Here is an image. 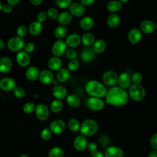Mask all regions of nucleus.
Wrapping results in <instances>:
<instances>
[{"label":"nucleus","mask_w":157,"mask_h":157,"mask_svg":"<svg viewBox=\"0 0 157 157\" xmlns=\"http://www.w3.org/2000/svg\"><path fill=\"white\" fill-rule=\"evenodd\" d=\"M105 103L116 107H122L126 105L129 97L128 92L120 86H112L107 91L105 96Z\"/></svg>","instance_id":"obj_1"},{"label":"nucleus","mask_w":157,"mask_h":157,"mask_svg":"<svg viewBox=\"0 0 157 157\" xmlns=\"http://www.w3.org/2000/svg\"><path fill=\"white\" fill-rule=\"evenodd\" d=\"M86 92L92 97L102 98L105 97L107 93L105 86L100 82L96 80L88 81L85 86Z\"/></svg>","instance_id":"obj_2"},{"label":"nucleus","mask_w":157,"mask_h":157,"mask_svg":"<svg viewBox=\"0 0 157 157\" xmlns=\"http://www.w3.org/2000/svg\"><path fill=\"white\" fill-rule=\"evenodd\" d=\"M98 130V124L93 119H86L80 124V131L82 135L86 137L94 136Z\"/></svg>","instance_id":"obj_3"},{"label":"nucleus","mask_w":157,"mask_h":157,"mask_svg":"<svg viewBox=\"0 0 157 157\" xmlns=\"http://www.w3.org/2000/svg\"><path fill=\"white\" fill-rule=\"evenodd\" d=\"M128 95L132 100L139 102L142 101L146 95L145 88L140 84H132L128 88Z\"/></svg>","instance_id":"obj_4"},{"label":"nucleus","mask_w":157,"mask_h":157,"mask_svg":"<svg viewBox=\"0 0 157 157\" xmlns=\"http://www.w3.org/2000/svg\"><path fill=\"white\" fill-rule=\"evenodd\" d=\"M25 44V43L23 38L15 36L10 37L8 40L7 42V47L11 52L18 53V52L22 50Z\"/></svg>","instance_id":"obj_5"},{"label":"nucleus","mask_w":157,"mask_h":157,"mask_svg":"<svg viewBox=\"0 0 157 157\" xmlns=\"http://www.w3.org/2000/svg\"><path fill=\"white\" fill-rule=\"evenodd\" d=\"M105 101L101 98L90 96L86 101V105L87 107L94 111H99L102 110L105 105Z\"/></svg>","instance_id":"obj_6"},{"label":"nucleus","mask_w":157,"mask_h":157,"mask_svg":"<svg viewBox=\"0 0 157 157\" xmlns=\"http://www.w3.org/2000/svg\"><path fill=\"white\" fill-rule=\"evenodd\" d=\"M67 45L64 40L62 39H58L52 45V53L54 56L59 57L64 55L67 50Z\"/></svg>","instance_id":"obj_7"},{"label":"nucleus","mask_w":157,"mask_h":157,"mask_svg":"<svg viewBox=\"0 0 157 157\" xmlns=\"http://www.w3.org/2000/svg\"><path fill=\"white\" fill-rule=\"evenodd\" d=\"M118 75L112 70H108L104 72L102 75V81L104 83L109 86H114L118 82Z\"/></svg>","instance_id":"obj_8"},{"label":"nucleus","mask_w":157,"mask_h":157,"mask_svg":"<svg viewBox=\"0 0 157 157\" xmlns=\"http://www.w3.org/2000/svg\"><path fill=\"white\" fill-rule=\"evenodd\" d=\"M66 127V123L61 119H56L52 121L50 125L49 129L51 132L55 134H62Z\"/></svg>","instance_id":"obj_9"},{"label":"nucleus","mask_w":157,"mask_h":157,"mask_svg":"<svg viewBox=\"0 0 157 157\" xmlns=\"http://www.w3.org/2000/svg\"><path fill=\"white\" fill-rule=\"evenodd\" d=\"M34 112L37 119L40 121H45L49 117L48 107L44 104H37L35 107Z\"/></svg>","instance_id":"obj_10"},{"label":"nucleus","mask_w":157,"mask_h":157,"mask_svg":"<svg viewBox=\"0 0 157 157\" xmlns=\"http://www.w3.org/2000/svg\"><path fill=\"white\" fill-rule=\"evenodd\" d=\"M15 59L17 64L23 67H28L31 63L29 54L25 52L24 50H21L17 53Z\"/></svg>","instance_id":"obj_11"},{"label":"nucleus","mask_w":157,"mask_h":157,"mask_svg":"<svg viewBox=\"0 0 157 157\" xmlns=\"http://www.w3.org/2000/svg\"><path fill=\"white\" fill-rule=\"evenodd\" d=\"M142 38V33L139 28H132L128 33V41L132 44H139Z\"/></svg>","instance_id":"obj_12"},{"label":"nucleus","mask_w":157,"mask_h":157,"mask_svg":"<svg viewBox=\"0 0 157 157\" xmlns=\"http://www.w3.org/2000/svg\"><path fill=\"white\" fill-rule=\"evenodd\" d=\"M16 87L15 80L11 77H4L0 80V89L4 91H13Z\"/></svg>","instance_id":"obj_13"},{"label":"nucleus","mask_w":157,"mask_h":157,"mask_svg":"<svg viewBox=\"0 0 157 157\" xmlns=\"http://www.w3.org/2000/svg\"><path fill=\"white\" fill-rule=\"evenodd\" d=\"M117 83L118 84V86L123 89L126 90L129 88L132 85L131 75L126 72H122L118 75Z\"/></svg>","instance_id":"obj_14"},{"label":"nucleus","mask_w":157,"mask_h":157,"mask_svg":"<svg viewBox=\"0 0 157 157\" xmlns=\"http://www.w3.org/2000/svg\"><path fill=\"white\" fill-rule=\"evenodd\" d=\"M69 12L74 17H80L85 12V7L80 2H73L69 7Z\"/></svg>","instance_id":"obj_15"},{"label":"nucleus","mask_w":157,"mask_h":157,"mask_svg":"<svg viewBox=\"0 0 157 157\" xmlns=\"http://www.w3.org/2000/svg\"><path fill=\"white\" fill-rule=\"evenodd\" d=\"M39 79L44 85H50L54 81V76L51 71L49 69H44L39 73Z\"/></svg>","instance_id":"obj_16"},{"label":"nucleus","mask_w":157,"mask_h":157,"mask_svg":"<svg viewBox=\"0 0 157 157\" xmlns=\"http://www.w3.org/2000/svg\"><path fill=\"white\" fill-rule=\"evenodd\" d=\"M88 143V140L86 137L83 135H79L74 139L73 145L76 150L78 151H83L86 149Z\"/></svg>","instance_id":"obj_17"},{"label":"nucleus","mask_w":157,"mask_h":157,"mask_svg":"<svg viewBox=\"0 0 157 157\" xmlns=\"http://www.w3.org/2000/svg\"><path fill=\"white\" fill-rule=\"evenodd\" d=\"M104 157H123V150L117 146L107 147L104 153Z\"/></svg>","instance_id":"obj_18"},{"label":"nucleus","mask_w":157,"mask_h":157,"mask_svg":"<svg viewBox=\"0 0 157 157\" xmlns=\"http://www.w3.org/2000/svg\"><path fill=\"white\" fill-rule=\"evenodd\" d=\"M52 93L53 96L56 99L59 100H62L66 98L67 96V90L63 85H55L52 90Z\"/></svg>","instance_id":"obj_19"},{"label":"nucleus","mask_w":157,"mask_h":157,"mask_svg":"<svg viewBox=\"0 0 157 157\" xmlns=\"http://www.w3.org/2000/svg\"><path fill=\"white\" fill-rule=\"evenodd\" d=\"M65 42L67 47L74 48L81 44V36L78 34L72 33L66 37Z\"/></svg>","instance_id":"obj_20"},{"label":"nucleus","mask_w":157,"mask_h":157,"mask_svg":"<svg viewBox=\"0 0 157 157\" xmlns=\"http://www.w3.org/2000/svg\"><path fill=\"white\" fill-rule=\"evenodd\" d=\"M139 29L142 33L146 34H150L155 32V23L149 20H143L139 25Z\"/></svg>","instance_id":"obj_21"},{"label":"nucleus","mask_w":157,"mask_h":157,"mask_svg":"<svg viewBox=\"0 0 157 157\" xmlns=\"http://www.w3.org/2000/svg\"><path fill=\"white\" fill-rule=\"evenodd\" d=\"M82 60L85 63H89L92 61L96 57V53L93 50L92 48L86 47L84 48L80 54Z\"/></svg>","instance_id":"obj_22"},{"label":"nucleus","mask_w":157,"mask_h":157,"mask_svg":"<svg viewBox=\"0 0 157 157\" xmlns=\"http://www.w3.org/2000/svg\"><path fill=\"white\" fill-rule=\"evenodd\" d=\"M63 62L59 57L52 56L47 62V66L51 71H58L62 67Z\"/></svg>","instance_id":"obj_23"},{"label":"nucleus","mask_w":157,"mask_h":157,"mask_svg":"<svg viewBox=\"0 0 157 157\" xmlns=\"http://www.w3.org/2000/svg\"><path fill=\"white\" fill-rule=\"evenodd\" d=\"M12 68V62L10 58L3 56L0 58V72L3 74L9 73Z\"/></svg>","instance_id":"obj_24"},{"label":"nucleus","mask_w":157,"mask_h":157,"mask_svg":"<svg viewBox=\"0 0 157 157\" xmlns=\"http://www.w3.org/2000/svg\"><path fill=\"white\" fill-rule=\"evenodd\" d=\"M73 17L69 11H63L58 14L57 18L58 23L62 26H66L72 21Z\"/></svg>","instance_id":"obj_25"},{"label":"nucleus","mask_w":157,"mask_h":157,"mask_svg":"<svg viewBox=\"0 0 157 157\" xmlns=\"http://www.w3.org/2000/svg\"><path fill=\"white\" fill-rule=\"evenodd\" d=\"M39 70L37 67L34 66H31L28 67L26 70L25 76L27 80H28L29 81L34 82L39 78Z\"/></svg>","instance_id":"obj_26"},{"label":"nucleus","mask_w":157,"mask_h":157,"mask_svg":"<svg viewBox=\"0 0 157 157\" xmlns=\"http://www.w3.org/2000/svg\"><path fill=\"white\" fill-rule=\"evenodd\" d=\"M106 22L109 28H116L120 25L121 17L116 13H112L107 17Z\"/></svg>","instance_id":"obj_27"},{"label":"nucleus","mask_w":157,"mask_h":157,"mask_svg":"<svg viewBox=\"0 0 157 157\" xmlns=\"http://www.w3.org/2000/svg\"><path fill=\"white\" fill-rule=\"evenodd\" d=\"M28 29V32L32 36H38L42 33L43 30L42 23L39 22L37 20L33 21L29 24Z\"/></svg>","instance_id":"obj_28"},{"label":"nucleus","mask_w":157,"mask_h":157,"mask_svg":"<svg viewBox=\"0 0 157 157\" xmlns=\"http://www.w3.org/2000/svg\"><path fill=\"white\" fill-rule=\"evenodd\" d=\"M71 72L67 68L61 67L58 71H56V77L58 82L64 83L66 82L70 78Z\"/></svg>","instance_id":"obj_29"},{"label":"nucleus","mask_w":157,"mask_h":157,"mask_svg":"<svg viewBox=\"0 0 157 157\" xmlns=\"http://www.w3.org/2000/svg\"><path fill=\"white\" fill-rule=\"evenodd\" d=\"M94 25V19L90 16H85L81 18L79 22L80 27L83 30L91 29Z\"/></svg>","instance_id":"obj_30"},{"label":"nucleus","mask_w":157,"mask_h":157,"mask_svg":"<svg viewBox=\"0 0 157 157\" xmlns=\"http://www.w3.org/2000/svg\"><path fill=\"white\" fill-rule=\"evenodd\" d=\"M91 48L96 54H101L106 50L107 43L103 39H98L95 40Z\"/></svg>","instance_id":"obj_31"},{"label":"nucleus","mask_w":157,"mask_h":157,"mask_svg":"<svg viewBox=\"0 0 157 157\" xmlns=\"http://www.w3.org/2000/svg\"><path fill=\"white\" fill-rule=\"evenodd\" d=\"M123 7V4L119 2L118 0H111L109 1L107 5V10L111 13H116L120 11Z\"/></svg>","instance_id":"obj_32"},{"label":"nucleus","mask_w":157,"mask_h":157,"mask_svg":"<svg viewBox=\"0 0 157 157\" xmlns=\"http://www.w3.org/2000/svg\"><path fill=\"white\" fill-rule=\"evenodd\" d=\"M95 40V36L91 33H85L81 36V43L85 47L92 46Z\"/></svg>","instance_id":"obj_33"},{"label":"nucleus","mask_w":157,"mask_h":157,"mask_svg":"<svg viewBox=\"0 0 157 157\" xmlns=\"http://www.w3.org/2000/svg\"><path fill=\"white\" fill-rule=\"evenodd\" d=\"M66 101L67 104L72 108H77L80 105V99L79 97L75 94H71L67 96Z\"/></svg>","instance_id":"obj_34"},{"label":"nucleus","mask_w":157,"mask_h":157,"mask_svg":"<svg viewBox=\"0 0 157 157\" xmlns=\"http://www.w3.org/2000/svg\"><path fill=\"white\" fill-rule=\"evenodd\" d=\"M53 33L56 38L58 39H63L67 36V29L65 26L59 25L55 28Z\"/></svg>","instance_id":"obj_35"},{"label":"nucleus","mask_w":157,"mask_h":157,"mask_svg":"<svg viewBox=\"0 0 157 157\" xmlns=\"http://www.w3.org/2000/svg\"><path fill=\"white\" fill-rule=\"evenodd\" d=\"M63 108V103L61 100L54 99L52 101L50 105V109L54 113H58L62 110Z\"/></svg>","instance_id":"obj_36"},{"label":"nucleus","mask_w":157,"mask_h":157,"mask_svg":"<svg viewBox=\"0 0 157 157\" xmlns=\"http://www.w3.org/2000/svg\"><path fill=\"white\" fill-rule=\"evenodd\" d=\"M67 126L69 129L72 132H77L80 130V123L76 118H71L67 123Z\"/></svg>","instance_id":"obj_37"},{"label":"nucleus","mask_w":157,"mask_h":157,"mask_svg":"<svg viewBox=\"0 0 157 157\" xmlns=\"http://www.w3.org/2000/svg\"><path fill=\"white\" fill-rule=\"evenodd\" d=\"M64 152L60 147H54L52 148L48 153V157H63Z\"/></svg>","instance_id":"obj_38"},{"label":"nucleus","mask_w":157,"mask_h":157,"mask_svg":"<svg viewBox=\"0 0 157 157\" xmlns=\"http://www.w3.org/2000/svg\"><path fill=\"white\" fill-rule=\"evenodd\" d=\"M35 107H36V105L34 104V103L31 102H26L23 105L22 109L25 113L31 114L34 112Z\"/></svg>","instance_id":"obj_39"},{"label":"nucleus","mask_w":157,"mask_h":157,"mask_svg":"<svg viewBox=\"0 0 157 157\" xmlns=\"http://www.w3.org/2000/svg\"><path fill=\"white\" fill-rule=\"evenodd\" d=\"M80 67V63L75 59L70 60L67 64V69L70 72H75Z\"/></svg>","instance_id":"obj_40"},{"label":"nucleus","mask_w":157,"mask_h":157,"mask_svg":"<svg viewBox=\"0 0 157 157\" xmlns=\"http://www.w3.org/2000/svg\"><path fill=\"white\" fill-rule=\"evenodd\" d=\"M14 96L18 99H21L25 96V89L20 86H16L15 89L13 90Z\"/></svg>","instance_id":"obj_41"},{"label":"nucleus","mask_w":157,"mask_h":157,"mask_svg":"<svg viewBox=\"0 0 157 157\" xmlns=\"http://www.w3.org/2000/svg\"><path fill=\"white\" fill-rule=\"evenodd\" d=\"M64 55H65L66 58L70 59V60L75 59L77 57V52L73 48H67Z\"/></svg>","instance_id":"obj_42"},{"label":"nucleus","mask_w":157,"mask_h":157,"mask_svg":"<svg viewBox=\"0 0 157 157\" xmlns=\"http://www.w3.org/2000/svg\"><path fill=\"white\" fill-rule=\"evenodd\" d=\"M28 33V29L25 25H20L17 29V36L24 38Z\"/></svg>","instance_id":"obj_43"},{"label":"nucleus","mask_w":157,"mask_h":157,"mask_svg":"<svg viewBox=\"0 0 157 157\" xmlns=\"http://www.w3.org/2000/svg\"><path fill=\"white\" fill-rule=\"evenodd\" d=\"M131 81L133 84H140L143 80L142 75L139 72H134L131 75Z\"/></svg>","instance_id":"obj_44"},{"label":"nucleus","mask_w":157,"mask_h":157,"mask_svg":"<svg viewBox=\"0 0 157 157\" xmlns=\"http://www.w3.org/2000/svg\"><path fill=\"white\" fill-rule=\"evenodd\" d=\"M52 135V132L50 130L49 128H45L40 132V137L44 140H48L51 139Z\"/></svg>","instance_id":"obj_45"},{"label":"nucleus","mask_w":157,"mask_h":157,"mask_svg":"<svg viewBox=\"0 0 157 157\" xmlns=\"http://www.w3.org/2000/svg\"><path fill=\"white\" fill-rule=\"evenodd\" d=\"M47 17L52 20H56L58 16V10L54 7H50L46 12Z\"/></svg>","instance_id":"obj_46"},{"label":"nucleus","mask_w":157,"mask_h":157,"mask_svg":"<svg viewBox=\"0 0 157 157\" xmlns=\"http://www.w3.org/2000/svg\"><path fill=\"white\" fill-rule=\"evenodd\" d=\"M55 4L61 9H66L72 4V0H56Z\"/></svg>","instance_id":"obj_47"},{"label":"nucleus","mask_w":157,"mask_h":157,"mask_svg":"<svg viewBox=\"0 0 157 157\" xmlns=\"http://www.w3.org/2000/svg\"><path fill=\"white\" fill-rule=\"evenodd\" d=\"M35 50V45L33 42H28L27 43L25 44L24 47H23V50L28 53V54H30L34 52Z\"/></svg>","instance_id":"obj_48"},{"label":"nucleus","mask_w":157,"mask_h":157,"mask_svg":"<svg viewBox=\"0 0 157 157\" xmlns=\"http://www.w3.org/2000/svg\"><path fill=\"white\" fill-rule=\"evenodd\" d=\"M86 150H88V151L90 153L93 154L98 151V145L94 142H89V143H88V145L86 147Z\"/></svg>","instance_id":"obj_49"},{"label":"nucleus","mask_w":157,"mask_h":157,"mask_svg":"<svg viewBox=\"0 0 157 157\" xmlns=\"http://www.w3.org/2000/svg\"><path fill=\"white\" fill-rule=\"evenodd\" d=\"M47 15L46 12L41 11L40 12H39L37 15V21H38L39 22L43 23H44L47 19Z\"/></svg>","instance_id":"obj_50"},{"label":"nucleus","mask_w":157,"mask_h":157,"mask_svg":"<svg viewBox=\"0 0 157 157\" xmlns=\"http://www.w3.org/2000/svg\"><path fill=\"white\" fill-rule=\"evenodd\" d=\"M150 143L151 148L153 150H157V133H155L151 136Z\"/></svg>","instance_id":"obj_51"},{"label":"nucleus","mask_w":157,"mask_h":157,"mask_svg":"<svg viewBox=\"0 0 157 157\" xmlns=\"http://www.w3.org/2000/svg\"><path fill=\"white\" fill-rule=\"evenodd\" d=\"M1 11L5 13H10L13 11V6L7 3L3 4Z\"/></svg>","instance_id":"obj_52"},{"label":"nucleus","mask_w":157,"mask_h":157,"mask_svg":"<svg viewBox=\"0 0 157 157\" xmlns=\"http://www.w3.org/2000/svg\"><path fill=\"white\" fill-rule=\"evenodd\" d=\"M96 0H79V2L83 6H90L93 5Z\"/></svg>","instance_id":"obj_53"},{"label":"nucleus","mask_w":157,"mask_h":157,"mask_svg":"<svg viewBox=\"0 0 157 157\" xmlns=\"http://www.w3.org/2000/svg\"><path fill=\"white\" fill-rule=\"evenodd\" d=\"M91 156L90 157H104V153H102V151H97L95 153L91 154Z\"/></svg>","instance_id":"obj_54"},{"label":"nucleus","mask_w":157,"mask_h":157,"mask_svg":"<svg viewBox=\"0 0 157 157\" xmlns=\"http://www.w3.org/2000/svg\"><path fill=\"white\" fill-rule=\"evenodd\" d=\"M20 0H7V4L11 5L12 6H14L17 5L20 2Z\"/></svg>","instance_id":"obj_55"},{"label":"nucleus","mask_w":157,"mask_h":157,"mask_svg":"<svg viewBox=\"0 0 157 157\" xmlns=\"http://www.w3.org/2000/svg\"><path fill=\"white\" fill-rule=\"evenodd\" d=\"M43 0H29L30 2L34 6H39L42 2Z\"/></svg>","instance_id":"obj_56"},{"label":"nucleus","mask_w":157,"mask_h":157,"mask_svg":"<svg viewBox=\"0 0 157 157\" xmlns=\"http://www.w3.org/2000/svg\"><path fill=\"white\" fill-rule=\"evenodd\" d=\"M148 157H157V150H153L151 151L148 155Z\"/></svg>","instance_id":"obj_57"},{"label":"nucleus","mask_w":157,"mask_h":157,"mask_svg":"<svg viewBox=\"0 0 157 157\" xmlns=\"http://www.w3.org/2000/svg\"><path fill=\"white\" fill-rule=\"evenodd\" d=\"M5 47H6L5 42L2 39H0V50L4 49L5 48Z\"/></svg>","instance_id":"obj_58"},{"label":"nucleus","mask_w":157,"mask_h":157,"mask_svg":"<svg viewBox=\"0 0 157 157\" xmlns=\"http://www.w3.org/2000/svg\"><path fill=\"white\" fill-rule=\"evenodd\" d=\"M118 1H119V2H120L122 4H123L127 3L129 0H118Z\"/></svg>","instance_id":"obj_59"},{"label":"nucleus","mask_w":157,"mask_h":157,"mask_svg":"<svg viewBox=\"0 0 157 157\" xmlns=\"http://www.w3.org/2000/svg\"><path fill=\"white\" fill-rule=\"evenodd\" d=\"M20 157H29V156L26 154H22L20 156Z\"/></svg>","instance_id":"obj_60"},{"label":"nucleus","mask_w":157,"mask_h":157,"mask_svg":"<svg viewBox=\"0 0 157 157\" xmlns=\"http://www.w3.org/2000/svg\"><path fill=\"white\" fill-rule=\"evenodd\" d=\"M2 2H1V1L0 0V11H1L2 10Z\"/></svg>","instance_id":"obj_61"},{"label":"nucleus","mask_w":157,"mask_h":157,"mask_svg":"<svg viewBox=\"0 0 157 157\" xmlns=\"http://www.w3.org/2000/svg\"><path fill=\"white\" fill-rule=\"evenodd\" d=\"M155 29H157V21L155 23Z\"/></svg>","instance_id":"obj_62"},{"label":"nucleus","mask_w":157,"mask_h":157,"mask_svg":"<svg viewBox=\"0 0 157 157\" xmlns=\"http://www.w3.org/2000/svg\"><path fill=\"white\" fill-rule=\"evenodd\" d=\"M0 78H1V72H0Z\"/></svg>","instance_id":"obj_63"}]
</instances>
